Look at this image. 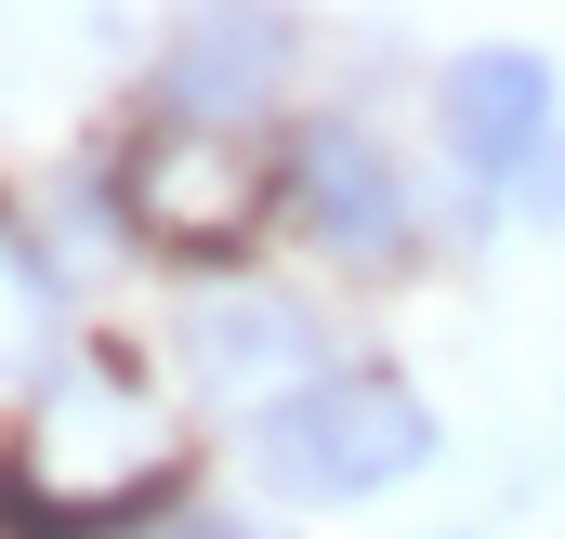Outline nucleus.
<instances>
[{
	"label": "nucleus",
	"mask_w": 565,
	"mask_h": 539,
	"mask_svg": "<svg viewBox=\"0 0 565 539\" xmlns=\"http://www.w3.org/2000/svg\"><path fill=\"white\" fill-rule=\"evenodd\" d=\"M250 447H264V474L289 500H382L434 461V408L395 369H316L289 408L250 421Z\"/></svg>",
	"instance_id": "obj_1"
},
{
	"label": "nucleus",
	"mask_w": 565,
	"mask_h": 539,
	"mask_svg": "<svg viewBox=\"0 0 565 539\" xmlns=\"http://www.w3.org/2000/svg\"><path fill=\"white\" fill-rule=\"evenodd\" d=\"M289 53H302V27H289L277 0H198V13L171 27V53H158V119L224 133V119L277 106V93H289Z\"/></svg>",
	"instance_id": "obj_2"
},
{
	"label": "nucleus",
	"mask_w": 565,
	"mask_h": 539,
	"mask_svg": "<svg viewBox=\"0 0 565 539\" xmlns=\"http://www.w3.org/2000/svg\"><path fill=\"white\" fill-rule=\"evenodd\" d=\"M184 369L224 408L264 421V408H289L316 369H342V356H329V329H316L289 289H211V303H184Z\"/></svg>",
	"instance_id": "obj_3"
},
{
	"label": "nucleus",
	"mask_w": 565,
	"mask_h": 539,
	"mask_svg": "<svg viewBox=\"0 0 565 539\" xmlns=\"http://www.w3.org/2000/svg\"><path fill=\"white\" fill-rule=\"evenodd\" d=\"M434 119H447V158H460V171L513 184V171L553 145V66H540L526 40H487V53H460V66L434 80Z\"/></svg>",
	"instance_id": "obj_4"
},
{
	"label": "nucleus",
	"mask_w": 565,
	"mask_h": 539,
	"mask_svg": "<svg viewBox=\"0 0 565 539\" xmlns=\"http://www.w3.org/2000/svg\"><path fill=\"white\" fill-rule=\"evenodd\" d=\"M289 198H302V237H329L342 264L408 251V184H395V158L355 133V119H329V133L289 145Z\"/></svg>",
	"instance_id": "obj_5"
},
{
	"label": "nucleus",
	"mask_w": 565,
	"mask_h": 539,
	"mask_svg": "<svg viewBox=\"0 0 565 539\" xmlns=\"http://www.w3.org/2000/svg\"><path fill=\"white\" fill-rule=\"evenodd\" d=\"M132 224L145 237H171V251H211V237H237L250 224V198H237V158L211 133H184V119H158V133L132 145Z\"/></svg>",
	"instance_id": "obj_6"
},
{
	"label": "nucleus",
	"mask_w": 565,
	"mask_h": 539,
	"mask_svg": "<svg viewBox=\"0 0 565 539\" xmlns=\"http://www.w3.org/2000/svg\"><path fill=\"white\" fill-rule=\"evenodd\" d=\"M66 356V276L40 264V237L0 211V395H40Z\"/></svg>",
	"instance_id": "obj_7"
},
{
	"label": "nucleus",
	"mask_w": 565,
	"mask_h": 539,
	"mask_svg": "<svg viewBox=\"0 0 565 539\" xmlns=\"http://www.w3.org/2000/svg\"><path fill=\"white\" fill-rule=\"evenodd\" d=\"M513 184H526V211H553V224H565V145H540V158H526Z\"/></svg>",
	"instance_id": "obj_8"
}]
</instances>
